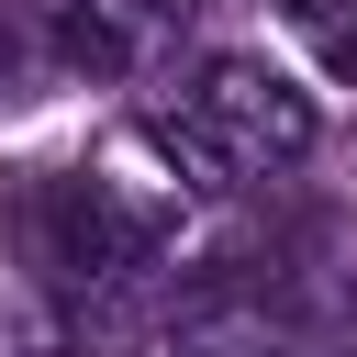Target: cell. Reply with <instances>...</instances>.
<instances>
[{"instance_id": "obj_1", "label": "cell", "mask_w": 357, "mask_h": 357, "mask_svg": "<svg viewBox=\"0 0 357 357\" xmlns=\"http://www.w3.org/2000/svg\"><path fill=\"white\" fill-rule=\"evenodd\" d=\"M145 145L190 178V190H245L290 156H312V100L268 67V56H201L178 78V100L145 112Z\"/></svg>"}, {"instance_id": "obj_2", "label": "cell", "mask_w": 357, "mask_h": 357, "mask_svg": "<svg viewBox=\"0 0 357 357\" xmlns=\"http://www.w3.org/2000/svg\"><path fill=\"white\" fill-rule=\"evenodd\" d=\"M22 257L56 290H100V279H123V268L156 257V212H134L112 178H45L22 201Z\"/></svg>"}, {"instance_id": "obj_3", "label": "cell", "mask_w": 357, "mask_h": 357, "mask_svg": "<svg viewBox=\"0 0 357 357\" xmlns=\"http://www.w3.org/2000/svg\"><path fill=\"white\" fill-rule=\"evenodd\" d=\"M156 33V0H67L56 11V67H89V78H123Z\"/></svg>"}, {"instance_id": "obj_4", "label": "cell", "mask_w": 357, "mask_h": 357, "mask_svg": "<svg viewBox=\"0 0 357 357\" xmlns=\"http://www.w3.org/2000/svg\"><path fill=\"white\" fill-rule=\"evenodd\" d=\"M290 11V33L335 67V78H357V0H279Z\"/></svg>"}, {"instance_id": "obj_5", "label": "cell", "mask_w": 357, "mask_h": 357, "mask_svg": "<svg viewBox=\"0 0 357 357\" xmlns=\"http://www.w3.org/2000/svg\"><path fill=\"white\" fill-rule=\"evenodd\" d=\"M145 357H268V335H234V324H190V335H167V346H145Z\"/></svg>"}, {"instance_id": "obj_6", "label": "cell", "mask_w": 357, "mask_h": 357, "mask_svg": "<svg viewBox=\"0 0 357 357\" xmlns=\"http://www.w3.org/2000/svg\"><path fill=\"white\" fill-rule=\"evenodd\" d=\"M11 67H22V33H11V22H0V78H11Z\"/></svg>"}, {"instance_id": "obj_7", "label": "cell", "mask_w": 357, "mask_h": 357, "mask_svg": "<svg viewBox=\"0 0 357 357\" xmlns=\"http://www.w3.org/2000/svg\"><path fill=\"white\" fill-rule=\"evenodd\" d=\"M324 357H357V346H324Z\"/></svg>"}]
</instances>
